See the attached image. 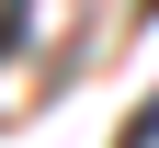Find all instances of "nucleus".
I'll return each mask as SVG.
<instances>
[{
    "mask_svg": "<svg viewBox=\"0 0 159 148\" xmlns=\"http://www.w3.org/2000/svg\"><path fill=\"white\" fill-rule=\"evenodd\" d=\"M125 148H159V103H136V125H125Z\"/></svg>",
    "mask_w": 159,
    "mask_h": 148,
    "instance_id": "nucleus-1",
    "label": "nucleus"
},
{
    "mask_svg": "<svg viewBox=\"0 0 159 148\" xmlns=\"http://www.w3.org/2000/svg\"><path fill=\"white\" fill-rule=\"evenodd\" d=\"M136 12H159V0H136Z\"/></svg>",
    "mask_w": 159,
    "mask_h": 148,
    "instance_id": "nucleus-2",
    "label": "nucleus"
}]
</instances>
